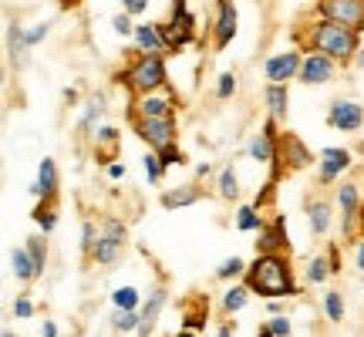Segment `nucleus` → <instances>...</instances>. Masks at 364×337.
I'll list each match as a JSON object with an SVG mask.
<instances>
[{
    "label": "nucleus",
    "instance_id": "1",
    "mask_svg": "<svg viewBox=\"0 0 364 337\" xmlns=\"http://www.w3.org/2000/svg\"><path fill=\"white\" fill-rule=\"evenodd\" d=\"M243 284L250 287V294L267 297V300L297 297L300 294L297 280H294V270H290V260L284 253H257V260L243 273Z\"/></svg>",
    "mask_w": 364,
    "mask_h": 337
},
{
    "label": "nucleus",
    "instance_id": "2",
    "mask_svg": "<svg viewBox=\"0 0 364 337\" xmlns=\"http://www.w3.org/2000/svg\"><path fill=\"white\" fill-rule=\"evenodd\" d=\"M300 38L307 41V48L311 51H321L327 54V58H334V61H351V58H358V31H351V27H341L334 24V21H314Z\"/></svg>",
    "mask_w": 364,
    "mask_h": 337
},
{
    "label": "nucleus",
    "instance_id": "3",
    "mask_svg": "<svg viewBox=\"0 0 364 337\" xmlns=\"http://www.w3.org/2000/svg\"><path fill=\"white\" fill-rule=\"evenodd\" d=\"M118 81L132 91V98L162 91L169 85V78H166V58H162V54H139V58L118 75Z\"/></svg>",
    "mask_w": 364,
    "mask_h": 337
},
{
    "label": "nucleus",
    "instance_id": "4",
    "mask_svg": "<svg viewBox=\"0 0 364 337\" xmlns=\"http://www.w3.org/2000/svg\"><path fill=\"white\" fill-rule=\"evenodd\" d=\"M98 223V240H95V247H91V257L88 263L95 267H112L122 260L125 253V243H129V226L118 220V216H102Z\"/></svg>",
    "mask_w": 364,
    "mask_h": 337
},
{
    "label": "nucleus",
    "instance_id": "5",
    "mask_svg": "<svg viewBox=\"0 0 364 337\" xmlns=\"http://www.w3.org/2000/svg\"><path fill=\"white\" fill-rule=\"evenodd\" d=\"M314 162L311 149L300 142L294 132H280V139H277V156H273L270 162V179L280 182L287 176V172H300V168H307Z\"/></svg>",
    "mask_w": 364,
    "mask_h": 337
},
{
    "label": "nucleus",
    "instance_id": "6",
    "mask_svg": "<svg viewBox=\"0 0 364 337\" xmlns=\"http://www.w3.org/2000/svg\"><path fill=\"white\" fill-rule=\"evenodd\" d=\"M162 27V34H166V44H169V51H186L189 44H193L199 34H196V17L193 11L186 7V0H176L172 4V14Z\"/></svg>",
    "mask_w": 364,
    "mask_h": 337
},
{
    "label": "nucleus",
    "instance_id": "7",
    "mask_svg": "<svg viewBox=\"0 0 364 337\" xmlns=\"http://www.w3.org/2000/svg\"><path fill=\"white\" fill-rule=\"evenodd\" d=\"M135 135L142 139L152 152H162L176 145V118H129Z\"/></svg>",
    "mask_w": 364,
    "mask_h": 337
},
{
    "label": "nucleus",
    "instance_id": "8",
    "mask_svg": "<svg viewBox=\"0 0 364 337\" xmlns=\"http://www.w3.org/2000/svg\"><path fill=\"white\" fill-rule=\"evenodd\" d=\"M317 14L324 21H334L341 27L364 31V0H317Z\"/></svg>",
    "mask_w": 364,
    "mask_h": 337
},
{
    "label": "nucleus",
    "instance_id": "9",
    "mask_svg": "<svg viewBox=\"0 0 364 337\" xmlns=\"http://www.w3.org/2000/svg\"><path fill=\"white\" fill-rule=\"evenodd\" d=\"M129 118H176V98H172V95H162V91L132 98Z\"/></svg>",
    "mask_w": 364,
    "mask_h": 337
},
{
    "label": "nucleus",
    "instance_id": "10",
    "mask_svg": "<svg viewBox=\"0 0 364 337\" xmlns=\"http://www.w3.org/2000/svg\"><path fill=\"white\" fill-rule=\"evenodd\" d=\"M327 125H331V129H338V132H358L364 125V105L351 102V98H338V102H331Z\"/></svg>",
    "mask_w": 364,
    "mask_h": 337
},
{
    "label": "nucleus",
    "instance_id": "11",
    "mask_svg": "<svg viewBox=\"0 0 364 337\" xmlns=\"http://www.w3.org/2000/svg\"><path fill=\"white\" fill-rule=\"evenodd\" d=\"M351 166V152L348 149H338V145H331L321 152V166H317V182L321 186H331V182H341V176L348 172Z\"/></svg>",
    "mask_w": 364,
    "mask_h": 337
},
{
    "label": "nucleus",
    "instance_id": "12",
    "mask_svg": "<svg viewBox=\"0 0 364 337\" xmlns=\"http://www.w3.org/2000/svg\"><path fill=\"white\" fill-rule=\"evenodd\" d=\"M334 58H327V54L321 51H307L304 54V61H300V75L297 78L304 81V85H324V81L334 78Z\"/></svg>",
    "mask_w": 364,
    "mask_h": 337
},
{
    "label": "nucleus",
    "instance_id": "13",
    "mask_svg": "<svg viewBox=\"0 0 364 337\" xmlns=\"http://www.w3.org/2000/svg\"><path fill=\"white\" fill-rule=\"evenodd\" d=\"M300 61H304V58H300L297 51L273 54V58H267V65H263V75H267L270 85H287L290 78L300 75Z\"/></svg>",
    "mask_w": 364,
    "mask_h": 337
},
{
    "label": "nucleus",
    "instance_id": "14",
    "mask_svg": "<svg viewBox=\"0 0 364 337\" xmlns=\"http://www.w3.org/2000/svg\"><path fill=\"white\" fill-rule=\"evenodd\" d=\"M236 38V4L233 0H216V27H213V48L223 51Z\"/></svg>",
    "mask_w": 364,
    "mask_h": 337
},
{
    "label": "nucleus",
    "instance_id": "15",
    "mask_svg": "<svg viewBox=\"0 0 364 337\" xmlns=\"http://www.w3.org/2000/svg\"><path fill=\"white\" fill-rule=\"evenodd\" d=\"M257 253H287L290 257V236H287L284 220L277 216L260 230V240H257Z\"/></svg>",
    "mask_w": 364,
    "mask_h": 337
},
{
    "label": "nucleus",
    "instance_id": "16",
    "mask_svg": "<svg viewBox=\"0 0 364 337\" xmlns=\"http://www.w3.org/2000/svg\"><path fill=\"white\" fill-rule=\"evenodd\" d=\"M338 203H341V220H344L348 240H351L354 220H358V209H361V196H358V186H354V182H341L338 186Z\"/></svg>",
    "mask_w": 364,
    "mask_h": 337
},
{
    "label": "nucleus",
    "instance_id": "17",
    "mask_svg": "<svg viewBox=\"0 0 364 337\" xmlns=\"http://www.w3.org/2000/svg\"><path fill=\"white\" fill-rule=\"evenodd\" d=\"M135 51L139 54H166L169 51V44H166V34H162V27L159 24H142L135 27Z\"/></svg>",
    "mask_w": 364,
    "mask_h": 337
},
{
    "label": "nucleus",
    "instance_id": "18",
    "mask_svg": "<svg viewBox=\"0 0 364 337\" xmlns=\"http://www.w3.org/2000/svg\"><path fill=\"white\" fill-rule=\"evenodd\" d=\"M166 300H169V290L166 287H156L149 297H145V304H142V324H139V331L135 334L139 337H152V327H156V317H159V311L166 307Z\"/></svg>",
    "mask_w": 364,
    "mask_h": 337
},
{
    "label": "nucleus",
    "instance_id": "19",
    "mask_svg": "<svg viewBox=\"0 0 364 337\" xmlns=\"http://www.w3.org/2000/svg\"><path fill=\"white\" fill-rule=\"evenodd\" d=\"M31 196H38V199H58V166H54V159H41L38 182L31 186Z\"/></svg>",
    "mask_w": 364,
    "mask_h": 337
},
{
    "label": "nucleus",
    "instance_id": "20",
    "mask_svg": "<svg viewBox=\"0 0 364 337\" xmlns=\"http://www.w3.org/2000/svg\"><path fill=\"white\" fill-rule=\"evenodd\" d=\"M307 220H311V233L314 236H327L331 223H334V206L327 199H307Z\"/></svg>",
    "mask_w": 364,
    "mask_h": 337
},
{
    "label": "nucleus",
    "instance_id": "21",
    "mask_svg": "<svg viewBox=\"0 0 364 337\" xmlns=\"http://www.w3.org/2000/svg\"><path fill=\"white\" fill-rule=\"evenodd\" d=\"M203 199V186L199 182H186V186H176V189H169V193H162V206L166 209H182V206H193V203H199Z\"/></svg>",
    "mask_w": 364,
    "mask_h": 337
},
{
    "label": "nucleus",
    "instance_id": "22",
    "mask_svg": "<svg viewBox=\"0 0 364 337\" xmlns=\"http://www.w3.org/2000/svg\"><path fill=\"white\" fill-rule=\"evenodd\" d=\"M263 102H267V112H270L273 122H287V115H290V91H287V85H267L263 88Z\"/></svg>",
    "mask_w": 364,
    "mask_h": 337
},
{
    "label": "nucleus",
    "instance_id": "23",
    "mask_svg": "<svg viewBox=\"0 0 364 337\" xmlns=\"http://www.w3.org/2000/svg\"><path fill=\"white\" fill-rule=\"evenodd\" d=\"M105 112V95H91L88 105H85V112L78 118V132L81 135H95L98 132V118Z\"/></svg>",
    "mask_w": 364,
    "mask_h": 337
},
{
    "label": "nucleus",
    "instance_id": "24",
    "mask_svg": "<svg viewBox=\"0 0 364 337\" xmlns=\"http://www.w3.org/2000/svg\"><path fill=\"white\" fill-rule=\"evenodd\" d=\"M31 216H34V223H38L41 230H44V236H48L54 226H58V199H41Z\"/></svg>",
    "mask_w": 364,
    "mask_h": 337
},
{
    "label": "nucleus",
    "instance_id": "25",
    "mask_svg": "<svg viewBox=\"0 0 364 337\" xmlns=\"http://www.w3.org/2000/svg\"><path fill=\"white\" fill-rule=\"evenodd\" d=\"M304 277H307V284H324L327 277H334L331 257H327V253H317V257H311V260H307V270H304Z\"/></svg>",
    "mask_w": 364,
    "mask_h": 337
},
{
    "label": "nucleus",
    "instance_id": "26",
    "mask_svg": "<svg viewBox=\"0 0 364 337\" xmlns=\"http://www.w3.org/2000/svg\"><path fill=\"white\" fill-rule=\"evenodd\" d=\"M11 263H14V277H17L21 284H34V280H38V270H34V260H31L27 247L24 250H14Z\"/></svg>",
    "mask_w": 364,
    "mask_h": 337
},
{
    "label": "nucleus",
    "instance_id": "27",
    "mask_svg": "<svg viewBox=\"0 0 364 337\" xmlns=\"http://www.w3.org/2000/svg\"><path fill=\"white\" fill-rule=\"evenodd\" d=\"M263 226V213L257 206H240V213H236V230L240 233H260Z\"/></svg>",
    "mask_w": 364,
    "mask_h": 337
},
{
    "label": "nucleus",
    "instance_id": "28",
    "mask_svg": "<svg viewBox=\"0 0 364 337\" xmlns=\"http://www.w3.org/2000/svg\"><path fill=\"white\" fill-rule=\"evenodd\" d=\"M247 300H250V287L247 284L230 287V290L223 294V314H226V317H233L236 311H243V307H247Z\"/></svg>",
    "mask_w": 364,
    "mask_h": 337
},
{
    "label": "nucleus",
    "instance_id": "29",
    "mask_svg": "<svg viewBox=\"0 0 364 337\" xmlns=\"http://www.w3.org/2000/svg\"><path fill=\"white\" fill-rule=\"evenodd\" d=\"M112 307L115 311H142V294L135 287H118L112 294Z\"/></svg>",
    "mask_w": 364,
    "mask_h": 337
},
{
    "label": "nucleus",
    "instance_id": "30",
    "mask_svg": "<svg viewBox=\"0 0 364 337\" xmlns=\"http://www.w3.org/2000/svg\"><path fill=\"white\" fill-rule=\"evenodd\" d=\"M220 199H226V203H236V199H240V179H236L233 166L220 168Z\"/></svg>",
    "mask_w": 364,
    "mask_h": 337
},
{
    "label": "nucleus",
    "instance_id": "31",
    "mask_svg": "<svg viewBox=\"0 0 364 337\" xmlns=\"http://www.w3.org/2000/svg\"><path fill=\"white\" fill-rule=\"evenodd\" d=\"M139 324H142V314L139 311H112V331H115V334L139 331Z\"/></svg>",
    "mask_w": 364,
    "mask_h": 337
},
{
    "label": "nucleus",
    "instance_id": "32",
    "mask_svg": "<svg viewBox=\"0 0 364 337\" xmlns=\"http://www.w3.org/2000/svg\"><path fill=\"white\" fill-rule=\"evenodd\" d=\"M24 247H27V253H31V260H34V270H38V277H41V273H44V267H48V243H44V236L34 233Z\"/></svg>",
    "mask_w": 364,
    "mask_h": 337
},
{
    "label": "nucleus",
    "instance_id": "33",
    "mask_svg": "<svg viewBox=\"0 0 364 337\" xmlns=\"http://www.w3.org/2000/svg\"><path fill=\"white\" fill-rule=\"evenodd\" d=\"M243 273H247V263H243V260H240V257H226L220 267H216V280H223V284H226V280L243 277Z\"/></svg>",
    "mask_w": 364,
    "mask_h": 337
},
{
    "label": "nucleus",
    "instance_id": "34",
    "mask_svg": "<svg viewBox=\"0 0 364 337\" xmlns=\"http://www.w3.org/2000/svg\"><path fill=\"white\" fill-rule=\"evenodd\" d=\"M324 314L331 324H341V321H344V297H341V290H331L324 297Z\"/></svg>",
    "mask_w": 364,
    "mask_h": 337
},
{
    "label": "nucleus",
    "instance_id": "35",
    "mask_svg": "<svg viewBox=\"0 0 364 337\" xmlns=\"http://www.w3.org/2000/svg\"><path fill=\"white\" fill-rule=\"evenodd\" d=\"M145 176H149V182L156 186V182H162V176H166V162H162V156L159 152H145Z\"/></svg>",
    "mask_w": 364,
    "mask_h": 337
},
{
    "label": "nucleus",
    "instance_id": "36",
    "mask_svg": "<svg viewBox=\"0 0 364 337\" xmlns=\"http://www.w3.org/2000/svg\"><path fill=\"white\" fill-rule=\"evenodd\" d=\"M95 240H98V223H95V220H85V223H81V253H85V260L91 257Z\"/></svg>",
    "mask_w": 364,
    "mask_h": 337
},
{
    "label": "nucleus",
    "instance_id": "37",
    "mask_svg": "<svg viewBox=\"0 0 364 337\" xmlns=\"http://www.w3.org/2000/svg\"><path fill=\"white\" fill-rule=\"evenodd\" d=\"M233 95H236V75L226 71V75H220V81H216V98L226 102V98H233Z\"/></svg>",
    "mask_w": 364,
    "mask_h": 337
},
{
    "label": "nucleus",
    "instance_id": "38",
    "mask_svg": "<svg viewBox=\"0 0 364 337\" xmlns=\"http://www.w3.org/2000/svg\"><path fill=\"white\" fill-rule=\"evenodd\" d=\"M112 27H115V34H122V38H135V24H132L129 14H115Z\"/></svg>",
    "mask_w": 364,
    "mask_h": 337
},
{
    "label": "nucleus",
    "instance_id": "39",
    "mask_svg": "<svg viewBox=\"0 0 364 337\" xmlns=\"http://www.w3.org/2000/svg\"><path fill=\"white\" fill-rule=\"evenodd\" d=\"M206 317H209V307H203V311H186L182 327H186V331H199V327L206 324Z\"/></svg>",
    "mask_w": 364,
    "mask_h": 337
},
{
    "label": "nucleus",
    "instance_id": "40",
    "mask_svg": "<svg viewBox=\"0 0 364 337\" xmlns=\"http://www.w3.org/2000/svg\"><path fill=\"white\" fill-rule=\"evenodd\" d=\"M11 311H14V317H17V321H27V317L34 314V304H31V297H17L11 304Z\"/></svg>",
    "mask_w": 364,
    "mask_h": 337
},
{
    "label": "nucleus",
    "instance_id": "41",
    "mask_svg": "<svg viewBox=\"0 0 364 337\" xmlns=\"http://www.w3.org/2000/svg\"><path fill=\"white\" fill-rule=\"evenodd\" d=\"M95 142H105L108 149H115V142H118V129H112V125H98V132H95Z\"/></svg>",
    "mask_w": 364,
    "mask_h": 337
},
{
    "label": "nucleus",
    "instance_id": "42",
    "mask_svg": "<svg viewBox=\"0 0 364 337\" xmlns=\"http://www.w3.org/2000/svg\"><path fill=\"white\" fill-rule=\"evenodd\" d=\"M277 337H290V317L287 314H280V317H270V324H267Z\"/></svg>",
    "mask_w": 364,
    "mask_h": 337
},
{
    "label": "nucleus",
    "instance_id": "43",
    "mask_svg": "<svg viewBox=\"0 0 364 337\" xmlns=\"http://www.w3.org/2000/svg\"><path fill=\"white\" fill-rule=\"evenodd\" d=\"M159 156H162V162H166V168H169V166H176V162H179V166H182V162H186V156H182V149H179V145H169V149H162Z\"/></svg>",
    "mask_w": 364,
    "mask_h": 337
},
{
    "label": "nucleus",
    "instance_id": "44",
    "mask_svg": "<svg viewBox=\"0 0 364 337\" xmlns=\"http://www.w3.org/2000/svg\"><path fill=\"white\" fill-rule=\"evenodd\" d=\"M48 31H51V24H38V27H31L24 38H27V48H34V44H41V41L48 38Z\"/></svg>",
    "mask_w": 364,
    "mask_h": 337
},
{
    "label": "nucleus",
    "instance_id": "45",
    "mask_svg": "<svg viewBox=\"0 0 364 337\" xmlns=\"http://www.w3.org/2000/svg\"><path fill=\"white\" fill-rule=\"evenodd\" d=\"M145 4H149V0H122L125 14H142V11H145Z\"/></svg>",
    "mask_w": 364,
    "mask_h": 337
},
{
    "label": "nucleus",
    "instance_id": "46",
    "mask_svg": "<svg viewBox=\"0 0 364 337\" xmlns=\"http://www.w3.org/2000/svg\"><path fill=\"white\" fill-rule=\"evenodd\" d=\"M327 257H331V267H334V273H341V247L334 243V247H327Z\"/></svg>",
    "mask_w": 364,
    "mask_h": 337
},
{
    "label": "nucleus",
    "instance_id": "47",
    "mask_svg": "<svg viewBox=\"0 0 364 337\" xmlns=\"http://www.w3.org/2000/svg\"><path fill=\"white\" fill-rule=\"evenodd\" d=\"M209 172H213V166H209V162H199V166H196V182L209 179Z\"/></svg>",
    "mask_w": 364,
    "mask_h": 337
},
{
    "label": "nucleus",
    "instance_id": "48",
    "mask_svg": "<svg viewBox=\"0 0 364 337\" xmlns=\"http://www.w3.org/2000/svg\"><path fill=\"white\" fill-rule=\"evenodd\" d=\"M41 337H58V324H54V321H44V327H41Z\"/></svg>",
    "mask_w": 364,
    "mask_h": 337
},
{
    "label": "nucleus",
    "instance_id": "49",
    "mask_svg": "<svg viewBox=\"0 0 364 337\" xmlns=\"http://www.w3.org/2000/svg\"><path fill=\"white\" fill-rule=\"evenodd\" d=\"M122 176H125V166L112 162V166H108V179H122Z\"/></svg>",
    "mask_w": 364,
    "mask_h": 337
},
{
    "label": "nucleus",
    "instance_id": "50",
    "mask_svg": "<svg viewBox=\"0 0 364 337\" xmlns=\"http://www.w3.org/2000/svg\"><path fill=\"white\" fill-rule=\"evenodd\" d=\"M233 331H236V324H230V321H226V324H220L216 337H233Z\"/></svg>",
    "mask_w": 364,
    "mask_h": 337
},
{
    "label": "nucleus",
    "instance_id": "51",
    "mask_svg": "<svg viewBox=\"0 0 364 337\" xmlns=\"http://www.w3.org/2000/svg\"><path fill=\"white\" fill-rule=\"evenodd\" d=\"M267 311H270V317H280V314H284V304H267Z\"/></svg>",
    "mask_w": 364,
    "mask_h": 337
},
{
    "label": "nucleus",
    "instance_id": "52",
    "mask_svg": "<svg viewBox=\"0 0 364 337\" xmlns=\"http://www.w3.org/2000/svg\"><path fill=\"white\" fill-rule=\"evenodd\" d=\"M257 337H277V334H273V331H270V327H267V324H263V327H260V331H257Z\"/></svg>",
    "mask_w": 364,
    "mask_h": 337
},
{
    "label": "nucleus",
    "instance_id": "53",
    "mask_svg": "<svg viewBox=\"0 0 364 337\" xmlns=\"http://www.w3.org/2000/svg\"><path fill=\"white\" fill-rule=\"evenodd\" d=\"M358 270L364 273V243H361V250H358Z\"/></svg>",
    "mask_w": 364,
    "mask_h": 337
},
{
    "label": "nucleus",
    "instance_id": "54",
    "mask_svg": "<svg viewBox=\"0 0 364 337\" xmlns=\"http://www.w3.org/2000/svg\"><path fill=\"white\" fill-rule=\"evenodd\" d=\"M358 220H361V230H358V233L364 236V203H361V209H358Z\"/></svg>",
    "mask_w": 364,
    "mask_h": 337
},
{
    "label": "nucleus",
    "instance_id": "55",
    "mask_svg": "<svg viewBox=\"0 0 364 337\" xmlns=\"http://www.w3.org/2000/svg\"><path fill=\"white\" fill-rule=\"evenodd\" d=\"M176 337H196V334H193V331H186V327H182V331H179Z\"/></svg>",
    "mask_w": 364,
    "mask_h": 337
},
{
    "label": "nucleus",
    "instance_id": "56",
    "mask_svg": "<svg viewBox=\"0 0 364 337\" xmlns=\"http://www.w3.org/2000/svg\"><path fill=\"white\" fill-rule=\"evenodd\" d=\"M358 68H364V51H358Z\"/></svg>",
    "mask_w": 364,
    "mask_h": 337
},
{
    "label": "nucleus",
    "instance_id": "57",
    "mask_svg": "<svg viewBox=\"0 0 364 337\" xmlns=\"http://www.w3.org/2000/svg\"><path fill=\"white\" fill-rule=\"evenodd\" d=\"M0 337H14V331H4V334H0Z\"/></svg>",
    "mask_w": 364,
    "mask_h": 337
}]
</instances>
